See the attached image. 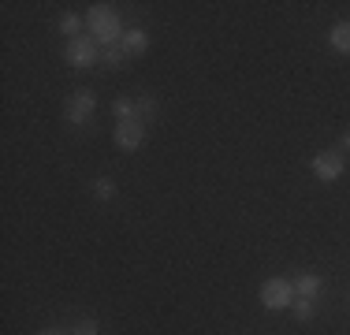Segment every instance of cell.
<instances>
[{
  "label": "cell",
  "instance_id": "obj_2",
  "mask_svg": "<svg viewBox=\"0 0 350 335\" xmlns=\"http://www.w3.org/2000/svg\"><path fill=\"white\" fill-rule=\"evenodd\" d=\"M295 283L283 280V276H272V280L261 283V306L272 309V313H280V309H291L295 306Z\"/></svg>",
  "mask_w": 350,
  "mask_h": 335
},
{
  "label": "cell",
  "instance_id": "obj_15",
  "mask_svg": "<svg viewBox=\"0 0 350 335\" xmlns=\"http://www.w3.org/2000/svg\"><path fill=\"white\" fill-rule=\"evenodd\" d=\"M94 198H101V201H112V198H116V183L108 179V175L94 179Z\"/></svg>",
  "mask_w": 350,
  "mask_h": 335
},
{
  "label": "cell",
  "instance_id": "obj_9",
  "mask_svg": "<svg viewBox=\"0 0 350 335\" xmlns=\"http://www.w3.org/2000/svg\"><path fill=\"white\" fill-rule=\"evenodd\" d=\"M328 45L336 49V53L350 56V23H336V27L328 30Z\"/></svg>",
  "mask_w": 350,
  "mask_h": 335
},
{
  "label": "cell",
  "instance_id": "obj_7",
  "mask_svg": "<svg viewBox=\"0 0 350 335\" xmlns=\"http://www.w3.org/2000/svg\"><path fill=\"white\" fill-rule=\"evenodd\" d=\"M321 291H324V280H321V276H317V272H302V276H298V280H295V295L298 298H321Z\"/></svg>",
  "mask_w": 350,
  "mask_h": 335
},
{
  "label": "cell",
  "instance_id": "obj_18",
  "mask_svg": "<svg viewBox=\"0 0 350 335\" xmlns=\"http://www.w3.org/2000/svg\"><path fill=\"white\" fill-rule=\"evenodd\" d=\"M38 335H71V332H56V328H45V332H38Z\"/></svg>",
  "mask_w": 350,
  "mask_h": 335
},
{
  "label": "cell",
  "instance_id": "obj_13",
  "mask_svg": "<svg viewBox=\"0 0 350 335\" xmlns=\"http://www.w3.org/2000/svg\"><path fill=\"white\" fill-rule=\"evenodd\" d=\"M123 60H127V53H123L120 45H105L101 49V64L105 67H123Z\"/></svg>",
  "mask_w": 350,
  "mask_h": 335
},
{
  "label": "cell",
  "instance_id": "obj_4",
  "mask_svg": "<svg viewBox=\"0 0 350 335\" xmlns=\"http://www.w3.org/2000/svg\"><path fill=\"white\" fill-rule=\"evenodd\" d=\"M97 112V94L94 90H75L68 97V120L75 127H90V120H94Z\"/></svg>",
  "mask_w": 350,
  "mask_h": 335
},
{
  "label": "cell",
  "instance_id": "obj_12",
  "mask_svg": "<svg viewBox=\"0 0 350 335\" xmlns=\"http://www.w3.org/2000/svg\"><path fill=\"white\" fill-rule=\"evenodd\" d=\"M112 112H116V120H120V123L138 120V105H135V100H116V105H112Z\"/></svg>",
  "mask_w": 350,
  "mask_h": 335
},
{
  "label": "cell",
  "instance_id": "obj_1",
  "mask_svg": "<svg viewBox=\"0 0 350 335\" xmlns=\"http://www.w3.org/2000/svg\"><path fill=\"white\" fill-rule=\"evenodd\" d=\"M86 30H90V38L97 41V45H120L123 41V23H120V12H116L112 4H94L86 12Z\"/></svg>",
  "mask_w": 350,
  "mask_h": 335
},
{
  "label": "cell",
  "instance_id": "obj_10",
  "mask_svg": "<svg viewBox=\"0 0 350 335\" xmlns=\"http://www.w3.org/2000/svg\"><path fill=\"white\" fill-rule=\"evenodd\" d=\"M56 30L64 34V38H82V15L79 12H68V15H60V23H56Z\"/></svg>",
  "mask_w": 350,
  "mask_h": 335
},
{
  "label": "cell",
  "instance_id": "obj_17",
  "mask_svg": "<svg viewBox=\"0 0 350 335\" xmlns=\"http://www.w3.org/2000/svg\"><path fill=\"white\" fill-rule=\"evenodd\" d=\"M339 153H350V131L343 134V142H339Z\"/></svg>",
  "mask_w": 350,
  "mask_h": 335
},
{
  "label": "cell",
  "instance_id": "obj_8",
  "mask_svg": "<svg viewBox=\"0 0 350 335\" xmlns=\"http://www.w3.org/2000/svg\"><path fill=\"white\" fill-rule=\"evenodd\" d=\"M120 49L127 56H142L149 49V34L146 30H127V34H123V41H120Z\"/></svg>",
  "mask_w": 350,
  "mask_h": 335
},
{
  "label": "cell",
  "instance_id": "obj_6",
  "mask_svg": "<svg viewBox=\"0 0 350 335\" xmlns=\"http://www.w3.org/2000/svg\"><path fill=\"white\" fill-rule=\"evenodd\" d=\"M112 138H116V146H120L123 153H135V149L146 146L149 131H146V123H142V120H131V123H116Z\"/></svg>",
  "mask_w": 350,
  "mask_h": 335
},
{
  "label": "cell",
  "instance_id": "obj_5",
  "mask_svg": "<svg viewBox=\"0 0 350 335\" xmlns=\"http://www.w3.org/2000/svg\"><path fill=\"white\" fill-rule=\"evenodd\" d=\"M343 172H347V157L339 153V149H324V153L313 157V175H317L321 183L343 179Z\"/></svg>",
  "mask_w": 350,
  "mask_h": 335
},
{
  "label": "cell",
  "instance_id": "obj_14",
  "mask_svg": "<svg viewBox=\"0 0 350 335\" xmlns=\"http://www.w3.org/2000/svg\"><path fill=\"white\" fill-rule=\"evenodd\" d=\"M135 105H138V120H142V123H146V127H149V120H153V116H157V100L149 97V94H142V97L135 100Z\"/></svg>",
  "mask_w": 350,
  "mask_h": 335
},
{
  "label": "cell",
  "instance_id": "obj_3",
  "mask_svg": "<svg viewBox=\"0 0 350 335\" xmlns=\"http://www.w3.org/2000/svg\"><path fill=\"white\" fill-rule=\"evenodd\" d=\"M64 60L71 67H94V64H101V49H97L94 38H71L64 45Z\"/></svg>",
  "mask_w": 350,
  "mask_h": 335
},
{
  "label": "cell",
  "instance_id": "obj_11",
  "mask_svg": "<svg viewBox=\"0 0 350 335\" xmlns=\"http://www.w3.org/2000/svg\"><path fill=\"white\" fill-rule=\"evenodd\" d=\"M291 313L298 317V321H313V313H317V302L313 298H295V306H291Z\"/></svg>",
  "mask_w": 350,
  "mask_h": 335
},
{
  "label": "cell",
  "instance_id": "obj_16",
  "mask_svg": "<svg viewBox=\"0 0 350 335\" xmlns=\"http://www.w3.org/2000/svg\"><path fill=\"white\" fill-rule=\"evenodd\" d=\"M71 335H97V321H94V317H86V321H79V324L71 328Z\"/></svg>",
  "mask_w": 350,
  "mask_h": 335
}]
</instances>
